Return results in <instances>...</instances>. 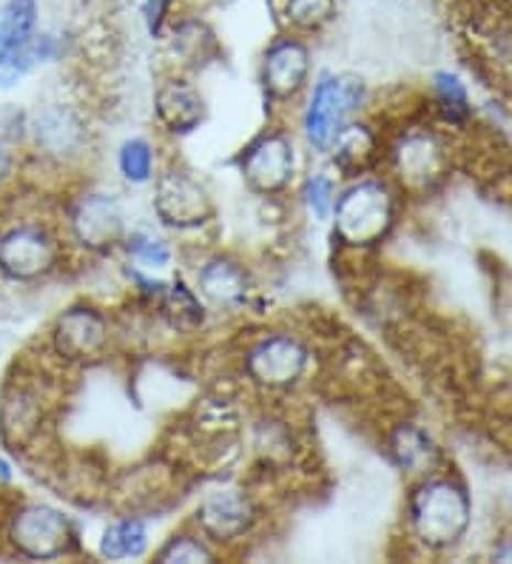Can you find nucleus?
<instances>
[{
    "label": "nucleus",
    "instance_id": "1",
    "mask_svg": "<svg viewBox=\"0 0 512 564\" xmlns=\"http://www.w3.org/2000/svg\"><path fill=\"white\" fill-rule=\"evenodd\" d=\"M233 368L260 402H291L316 373L314 339L287 325H265L239 339Z\"/></svg>",
    "mask_w": 512,
    "mask_h": 564
},
{
    "label": "nucleus",
    "instance_id": "2",
    "mask_svg": "<svg viewBox=\"0 0 512 564\" xmlns=\"http://www.w3.org/2000/svg\"><path fill=\"white\" fill-rule=\"evenodd\" d=\"M404 194L382 172L345 180L330 214V242L341 254H370L390 240L402 220Z\"/></svg>",
    "mask_w": 512,
    "mask_h": 564
},
{
    "label": "nucleus",
    "instance_id": "3",
    "mask_svg": "<svg viewBox=\"0 0 512 564\" xmlns=\"http://www.w3.org/2000/svg\"><path fill=\"white\" fill-rule=\"evenodd\" d=\"M472 524V499L467 485L450 470L416 479L404 502V530L427 553H447L465 542Z\"/></svg>",
    "mask_w": 512,
    "mask_h": 564
},
{
    "label": "nucleus",
    "instance_id": "4",
    "mask_svg": "<svg viewBox=\"0 0 512 564\" xmlns=\"http://www.w3.org/2000/svg\"><path fill=\"white\" fill-rule=\"evenodd\" d=\"M368 106V83L353 72L322 69L307 86L302 104L296 106V138L302 149L325 160L336 138L356 118H362Z\"/></svg>",
    "mask_w": 512,
    "mask_h": 564
},
{
    "label": "nucleus",
    "instance_id": "5",
    "mask_svg": "<svg viewBox=\"0 0 512 564\" xmlns=\"http://www.w3.org/2000/svg\"><path fill=\"white\" fill-rule=\"evenodd\" d=\"M302 143L285 120H268L246 145L233 154L242 186L265 203L285 200L302 177Z\"/></svg>",
    "mask_w": 512,
    "mask_h": 564
},
{
    "label": "nucleus",
    "instance_id": "6",
    "mask_svg": "<svg viewBox=\"0 0 512 564\" xmlns=\"http://www.w3.org/2000/svg\"><path fill=\"white\" fill-rule=\"evenodd\" d=\"M131 226L134 223L123 194L100 183L77 188L63 206V240L72 251H80L91 260L120 257Z\"/></svg>",
    "mask_w": 512,
    "mask_h": 564
},
{
    "label": "nucleus",
    "instance_id": "7",
    "mask_svg": "<svg viewBox=\"0 0 512 564\" xmlns=\"http://www.w3.org/2000/svg\"><path fill=\"white\" fill-rule=\"evenodd\" d=\"M149 192L151 217H154L151 223H157L171 237L188 240L217 226L219 206L214 200L211 186L179 160H163Z\"/></svg>",
    "mask_w": 512,
    "mask_h": 564
},
{
    "label": "nucleus",
    "instance_id": "8",
    "mask_svg": "<svg viewBox=\"0 0 512 564\" xmlns=\"http://www.w3.org/2000/svg\"><path fill=\"white\" fill-rule=\"evenodd\" d=\"M46 343L63 368H95L120 345V317L97 300H75L52 319Z\"/></svg>",
    "mask_w": 512,
    "mask_h": 564
},
{
    "label": "nucleus",
    "instance_id": "9",
    "mask_svg": "<svg viewBox=\"0 0 512 564\" xmlns=\"http://www.w3.org/2000/svg\"><path fill=\"white\" fill-rule=\"evenodd\" d=\"M265 517V505L257 490L242 482H219L199 496L185 522L194 524L222 556H228L260 536Z\"/></svg>",
    "mask_w": 512,
    "mask_h": 564
},
{
    "label": "nucleus",
    "instance_id": "10",
    "mask_svg": "<svg viewBox=\"0 0 512 564\" xmlns=\"http://www.w3.org/2000/svg\"><path fill=\"white\" fill-rule=\"evenodd\" d=\"M450 143L433 126H407L396 138L384 140L382 174L404 197L436 192L450 177Z\"/></svg>",
    "mask_w": 512,
    "mask_h": 564
},
{
    "label": "nucleus",
    "instance_id": "11",
    "mask_svg": "<svg viewBox=\"0 0 512 564\" xmlns=\"http://www.w3.org/2000/svg\"><path fill=\"white\" fill-rule=\"evenodd\" d=\"M314 77V41L291 35V32H276L262 46L260 61H257V86H260L268 120H285L291 111H296Z\"/></svg>",
    "mask_w": 512,
    "mask_h": 564
},
{
    "label": "nucleus",
    "instance_id": "12",
    "mask_svg": "<svg viewBox=\"0 0 512 564\" xmlns=\"http://www.w3.org/2000/svg\"><path fill=\"white\" fill-rule=\"evenodd\" d=\"M7 544L14 556L26 562H61L80 556L83 533L68 510L26 499L14 505L7 517Z\"/></svg>",
    "mask_w": 512,
    "mask_h": 564
},
{
    "label": "nucleus",
    "instance_id": "13",
    "mask_svg": "<svg viewBox=\"0 0 512 564\" xmlns=\"http://www.w3.org/2000/svg\"><path fill=\"white\" fill-rule=\"evenodd\" d=\"M188 280L214 317H248L260 303V280L251 265L228 248L197 251Z\"/></svg>",
    "mask_w": 512,
    "mask_h": 564
},
{
    "label": "nucleus",
    "instance_id": "14",
    "mask_svg": "<svg viewBox=\"0 0 512 564\" xmlns=\"http://www.w3.org/2000/svg\"><path fill=\"white\" fill-rule=\"evenodd\" d=\"M68 242L41 220H18L0 228V276L14 285H37L63 271Z\"/></svg>",
    "mask_w": 512,
    "mask_h": 564
},
{
    "label": "nucleus",
    "instance_id": "15",
    "mask_svg": "<svg viewBox=\"0 0 512 564\" xmlns=\"http://www.w3.org/2000/svg\"><path fill=\"white\" fill-rule=\"evenodd\" d=\"M26 138L46 163L68 169L89 158L95 131L89 118L72 104H48L26 120Z\"/></svg>",
    "mask_w": 512,
    "mask_h": 564
},
{
    "label": "nucleus",
    "instance_id": "16",
    "mask_svg": "<svg viewBox=\"0 0 512 564\" xmlns=\"http://www.w3.org/2000/svg\"><path fill=\"white\" fill-rule=\"evenodd\" d=\"M151 118L165 140H185L197 134L208 120V100L192 75L165 72L151 97Z\"/></svg>",
    "mask_w": 512,
    "mask_h": 564
},
{
    "label": "nucleus",
    "instance_id": "17",
    "mask_svg": "<svg viewBox=\"0 0 512 564\" xmlns=\"http://www.w3.org/2000/svg\"><path fill=\"white\" fill-rule=\"evenodd\" d=\"M160 46L171 61L168 72L192 77L219 63V57H222V43H219L211 21L199 12H185V9L171 21Z\"/></svg>",
    "mask_w": 512,
    "mask_h": 564
},
{
    "label": "nucleus",
    "instance_id": "18",
    "mask_svg": "<svg viewBox=\"0 0 512 564\" xmlns=\"http://www.w3.org/2000/svg\"><path fill=\"white\" fill-rule=\"evenodd\" d=\"M48 393L32 382H12L0 397V442L12 454H26L48 425Z\"/></svg>",
    "mask_w": 512,
    "mask_h": 564
},
{
    "label": "nucleus",
    "instance_id": "19",
    "mask_svg": "<svg viewBox=\"0 0 512 564\" xmlns=\"http://www.w3.org/2000/svg\"><path fill=\"white\" fill-rule=\"evenodd\" d=\"M41 32V0H7L0 9V89H12L34 66L26 48Z\"/></svg>",
    "mask_w": 512,
    "mask_h": 564
},
{
    "label": "nucleus",
    "instance_id": "20",
    "mask_svg": "<svg viewBox=\"0 0 512 564\" xmlns=\"http://www.w3.org/2000/svg\"><path fill=\"white\" fill-rule=\"evenodd\" d=\"M143 311H149L154 325H160L165 334H174L179 339L199 337L214 319L208 305L203 303V296L194 291L192 280L183 271H171L157 300Z\"/></svg>",
    "mask_w": 512,
    "mask_h": 564
},
{
    "label": "nucleus",
    "instance_id": "21",
    "mask_svg": "<svg viewBox=\"0 0 512 564\" xmlns=\"http://www.w3.org/2000/svg\"><path fill=\"white\" fill-rule=\"evenodd\" d=\"M384 134L368 118H356L348 129L336 138L334 149L325 160L336 177L345 180L364 177V174L382 172Z\"/></svg>",
    "mask_w": 512,
    "mask_h": 564
},
{
    "label": "nucleus",
    "instance_id": "22",
    "mask_svg": "<svg viewBox=\"0 0 512 564\" xmlns=\"http://www.w3.org/2000/svg\"><path fill=\"white\" fill-rule=\"evenodd\" d=\"M384 451L390 462L413 479H424L444 468L442 447L436 445L431 431H424L413 420H396L384 431Z\"/></svg>",
    "mask_w": 512,
    "mask_h": 564
},
{
    "label": "nucleus",
    "instance_id": "23",
    "mask_svg": "<svg viewBox=\"0 0 512 564\" xmlns=\"http://www.w3.org/2000/svg\"><path fill=\"white\" fill-rule=\"evenodd\" d=\"M151 547H154V536H151L149 517L134 510H126L111 519L97 536V556L102 562H140V558H149Z\"/></svg>",
    "mask_w": 512,
    "mask_h": 564
},
{
    "label": "nucleus",
    "instance_id": "24",
    "mask_svg": "<svg viewBox=\"0 0 512 564\" xmlns=\"http://www.w3.org/2000/svg\"><path fill=\"white\" fill-rule=\"evenodd\" d=\"M276 32L316 41L339 21L341 0H268Z\"/></svg>",
    "mask_w": 512,
    "mask_h": 564
},
{
    "label": "nucleus",
    "instance_id": "25",
    "mask_svg": "<svg viewBox=\"0 0 512 564\" xmlns=\"http://www.w3.org/2000/svg\"><path fill=\"white\" fill-rule=\"evenodd\" d=\"M120 257L129 269L145 271V274H171L177 269L179 246L157 223L154 226H131L123 248H120Z\"/></svg>",
    "mask_w": 512,
    "mask_h": 564
},
{
    "label": "nucleus",
    "instance_id": "26",
    "mask_svg": "<svg viewBox=\"0 0 512 564\" xmlns=\"http://www.w3.org/2000/svg\"><path fill=\"white\" fill-rule=\"evenodd\" d=\"M163 158L160 143L151 134H129L115 149V172L129 188H149L157 177Z\"/></svg>",
    "mask_w": 512,
    "mask_h": 564
},
{
    "label": "nucleus",
    "instance_id": "27",
    "mask_svg": "<svg viewBox=\"0 0 512 564\" xmlns=\"http://www.w3.org/2000/svg\"><path fill=\"white\" fill-rule=\"evenodd\" d=\"M149 558L157 564H211L219 562L222 553L194 524L183 522L177 530H171L163 542L151 547Z\"/></svg>",
    "mask_w": 512,
    "mask_h": 564
},
{
    "label": "nucleus",
    "instance_id": "28",
    "mask_svg": "<svg viewBox=\"0 0 512 564\" xmlns=\"http://www.w3.org/2000/svg\"><path fill=\"white\" fill-rule=\"evenodd\" d=\"M427 106L433 109L438 123L447 129H467L472 120V104L467 95V86L450 72H436L431 80V97Z\"/></svg>",
    "mask_w": 512,
    "mask_h": 564
},
{
    "label": "nucleus",
    "instance_id": "29",
    "mask_svg": "<svg viewBox=\"0 0 512 564\" xmlns=\"http://www.w3.org/2000/svg\"><path fill=\"white\" fill-rule=\"evenodd\" d=\"M339 186L341 180L330 172L328 165L325 169H314V172L302 174L299 183H296V203H299V208L311 220L319 223V226H328Z\"/></svg>",
    "mask_w": 512,
    "mask_h": 564
},
{
    "label": "nucleus",
    "instance_id": "30",
    "mask_svg": "<svg viewBox=\"0 0 512 564\" xmlns=\"http://www.w3.org/2000/svg\"><path fill=\"white\" fill-rule=\"evenodd\" d=\"M137 12H140V23H143L149 41L160 43L168 32L171 21L183 12V0H140Z\"/></svg>",
    "mask_w": 512,
    "mask_h": 564
},
{
    "label": "nucleus",
    "instance_id": "31",
    "mask_svg": "<svg viewBox=\"0 0 512 564\" xmlns=\"http://www.w3.org/2000/svg\"><path fill=\"white\" fill-rule=\"evenodd\" d=\"M14 174H18V152H14V143L7 138H0V188L12 183Z\"/></svg>",
    "mask_w": 512,
    "mask_h": 564
},
{
    "label": "nucleus",
    "instance_id": "32",
    "mask_svg": "<svg viewBox=\"0 0 512 564\" xmlns=\"http://www.w3.org/2000/svg\"><path fill=\"white\" fill-rule=\"evenodd\" d=\"M492 558L495 562H512V539H501L499 547H492Z\"/></svg>",
    "mask_w": 512,
    "mask_h": 564
},
{
    "label": "nucleus",
    "instance_id": "33",
    "mask_svg": "<svg viewBox=\"0 0 512 564\" xmlns=\"http://www.w3.org/2000/svg\"><path fill=\"white\" fill-rule=\"evenodd\" d=\"M14 479V468L12 462L7 456H0V485H9Z\"/></svg>",
    "mask_w": 512,
    "mask_h": 564
},
{
    "label": "nucleus",
    "instance_id": "34",
    "mask_svg": "<svg viewBox=\"0 0 512 564\" xmlns=\"http://www.w3.org/2000/svg\"><path fill=\"white\" fill-rule=\"evenodd\" d=\"M499 3V9H504L506 14H512V0H495Z\"/></svg>",
    "mask_w": 512,
    "mask_h": 564
},
{
    "label": "nucleus",
    "instance_id": "35",
    "mask_svg": "<svg viewBox=\"0 0 512 564\" xmlns=\"http://www.w3.org/2000/svg\"><path fill=\"white\" fill-rule=\"evenodd\" d=\"M205 3H211V7H228V3H237V0H205Z\"/></svg>",
    "mask_w": 512,
    "mask_h": 564
}]
</instances>
